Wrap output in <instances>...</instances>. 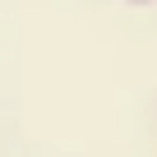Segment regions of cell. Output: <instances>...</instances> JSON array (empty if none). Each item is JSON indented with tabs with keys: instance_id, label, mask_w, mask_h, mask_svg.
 Here are the masks:
<instances>
[{
	"instance_id": "6da1fadb",
	"label": "cell",
	"mask_w": 157,
	"mask_h": 157,
	"mask_svg": "<svg viewBox=\"0 0 157 157\" xmlns=\"http://www.w3.org/2000/svg\"><path fill=\"white\" fill-rule=\"evenodd\" d=\"M125 5H157V0H125Z\"/></svg>"
}]
</instances>
